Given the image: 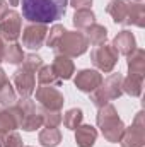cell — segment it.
Instances as JSON below:
<instances>
[{
    "label": "cell",
    "mask_w": 145,
    "mask_h": 147,
    "mask_svg": "<svg viewBox=\"0 0 145 147\" xmlns=\"http://www.w3.org/2000/svg\"><path fill=\"white\" fill-rule=\"evenodd\" d=\"M65 10L67 0H22V16L29 22H55L65 16Z\"/></svg>",
    "instance_id": "obj_1"
},
{
    "label": "cell",
    "mask_w": 145,
    "mask_h": 147,
    "mask_svg": "<svg viewBox=\"0 0 145 147\" xmlns=\"http://www.w3.org/2000/svg\"><path fill=\"white\" fill-rule=\"evenodd\" d=\"M106 12L113 17L116 24L121 26H145V5L133 0H111L106 7Z\"/></svg>",
    "instance_id": "obj_2"
},
{
    "label": "cell",
    "mask_w": 145,
    "mask_h": 147,
    "mask_svg": "<svg viewBox=\"0 0 145 147\" xmlns=\"http://www.w3.org/2000/svg\"><path fill=\"white\" fill-rule=\"evenodd\" d=\"M10 110L17 120V128H22L24 132H34L43 127V111L31 98H21L14 106H10Z\"/></svg>",
    "instance_id": "obj_3"
},
{
    "label": "cell",
    "mask_w": 145,
    "mask_h": 147,
    "mask_svg": "<svg viewBox=\"0 0 145 147\" xmlns=\"http://www.w3.org/2000/svg\"><path fill=\"white\" fill-rule=\"evenodd\" d=\"M96 121H97V128L101 130L103 137L108 142H113V144L119 142V139L123 135V130H125V123L118 116V111L111 103L97 108Z\"/></svg>",
    "instance_id": "obj_4"
},
{
    "label": "cell",
    "mask_w": 145,
    "mask_h": 147,
    "mask_svg": "<svg viewBox=\"0 0 145 147\" xmlns=\"http://www.w3.org/2000/svg\"><path fill=\"white\" fill-rule=\"evenodd\" d=\"M121 96H123V75L118 72L103 79L101 86L91 92V101L96 108H101Z\"/></svg>",
    "instance_id": "obj_5"
},
{
    "label": "cell",
    "mask_w": 145,
    "mask_h": 147,
    "mask_svg": "<svg viewBox=\"0 0 145 147\" xmlns=\"http://www.w3.org/2000/svg\"><path fill=\"white\" fill-rule=\"evenodd\" d=\"M87 48H89V41L82 31H65L53 50L56 55H65L68 58H73L84 55Z\"/></svg>",
    "instance_id": "obj_6"
},
{
    "label": "cell",
    "mask_w": 145,
    "mask_h": 147,
    "mask_svg": "<svg viewBox=\"0 0 145 147\" xmlns=\"http://www.w3.org/2000/svg\"><path fill=\"white\" fill-rule=\"evenodd\" d=\"M121 147H144L145 146V118L144 111H138L135 115L133 123L125 130L119 139Z\"/></svg>",
    "instance_id": "obj_7"
},
{
    "label": "cell",
    "mask_w": 145,
    "mask_h": 147,
    "mask_svg": "<svg viewBox=\"0 0 145 147\" xmlns=\"http://www.w3.org/2000/svg\"><path fill=\"white\" fill-rule=\"evenodd\" d=\"M118 53L114 51V48L111 45H97L92 48L91 51V60L94 63V67L99 70V72H104V74H109L113 72L114 65L118 63Z\"/></svg>",
    "instance_id": "obj_8"
},
{
    "label": "cell",
    "mask_w": 145,
    "mask_h": 147,
    "mask_svg": "<svg viewBox=\"0 0 145 147\" xmlns=\"http://www.w3.org/2000/svg\"><path fill=\"white\" fill-rule=\"evenodd\" d=\"M34 74H36V70L29 69L24 63L12 74V86L21 98H29L34 92V89H36V75Z\"/></svg>",
    "instance_id": "obj_9"
},
{
    "label": "cell",
    "mask_w": 145,
    "mask_h": 147,
    "mask_svg": "<svg viewBox=\"0 0 145 147\" xmlns=\"http://www.w3.org/2000/svg\"><path fill=\"white\" fill-rule=\"evenodd\" d=\"M36 101L41 105V110L62 111L65 98L62 91L55 86H39L36 89Z\"/></svg>",
    "instance_id": "obj_10"
},
{
    "label": "cell",
    "mask_w": 145,
    "mask_h": 147,
    "mask_svg": "<svg viewBox=\"0 0 145 147\" xmlns=\"http://www.w3.org/2000/svg\"><path fill=\"white\" fill-rule=\"evenodd\" d=\"M21 29H22V16L17 10L9 9V12L0 21V38L7 43H14L21 36Z\"/></svg>",
    "instance_id": "obj_11"
},
{
    "label": "cell",
    "mask_w": 145,
    "mask_h": 147,
    "mask_svg": "<svg viewBox=\"0 0 145 147\" xmlns=\"http://www.w3.org/2000/svg\"><path fill=\"white\" fill-rule=\"evenodd\" d=\"M46 34H48L46 24L29 22L22 31V45L29 50H39L46 39Z\"/></svg>",
    "instance_id": "obj_12"
},
{
    "label": "cell",
    "mask_w": 145,
    "mask_h": 147,
    "mask_svg": "<svg viewBox=\"0 0 145 147\" xmlns=\"http://www.w3.org/2000/svg\"><path fill=\"white\" fill-rule=\"evenodd\" d=\"M75 87L80 91V92H85V94H91L92 91H96L101 82H103V75L99 70H94V69H84L80 72H77L75 75Z\"/></svg>",
    "instance_id": "obj_13"
},
{
    "label": "cell",
    "mask_w": 145,
    "mask_h": 147,
    "mask_svg": "<svg viewBox=\"0 0 145 147\" xmlns=\"http://www.w3.org/2000/svg\"><path fill=\"white\" fill-rule=\"evenodd\" d=\"M111 46L114 48V51L118 53V55H125V57H128L135 48H137V39L133 36V33L132 31H119L116 36L113 38V43H111Z\"/></svg>",
    "instance_id": "obj_14"
},
{
    "label": "cell",
    "mask_w": 145,
    "mask_h": 147,
    "mask_svg": "<svg viewBox=\"0 0 145 147\" xmlns=\"http://www.w3.org/2000/svg\"><path fill=\"white\" fill-rule=\"evenodd\" d=\"M50 67H51V70L55 72V75L60 80H68V79H72V75L75 74L73 62L68 57H65V55H55L53 63Z\"/></svg>",
    "instance_id": "obj_15"
},
{
    "label": "cell",
    "mask_w": 145,
    "mask_h": 147,
    "mask_svg": "<svg viewBox=\"0 0 145 147\" xmlns=\"http://www.w3.org/2000/svg\"><path fill=\"white\" fill-rule=\"evenodd\" d=\"M97 139V130L89 123H80L75 128V142L79 147H94Z\"/></svg>",
    "instance_id": "obj_16"
},
{
    "label": "cell",
    "mask_w": 145,
    "mask_h": 147,
    "mask_svg": "<svg viewBox=\"0 0 145 147\" xmlns=\"http://www.w3.org/2000/svg\"><path fill=\"white\" fill-rule=\"evenodd\" d=\"M145 72V51L142 48H135L128 55V74L144 75Z\"/></svg>",
    "instance_id": "obj_17"
},
{
    "label": "cell",
    "mask_w": 145,
    "mask_h": 147,
    "mask_svg": "<svg viewBox=\"0 0 145 147\" xmlns=\"http://www.w3.org/2000/svg\"><path fill=\"white\" fill-rule=\"evenodd\" d=\"M144 89V75H132L128 74L126 77H123V92L132 96V98H138L142 94Z\"/></svg>",
    "instance_id": "obj_18"
},
{
    "label": "cell",
    "mask_w": 145,
    "mask_h": 147,
    "mask_svg": "<svg viewBox=\"0 0 145 147\" xmlns=\"http://www.w3.org/2000/svg\"><path fill=\"white\" fill-rule=\"evenodd\" d=\"M85 38H87L89 45H94V46L103 45V43H106V39H108V29H106L104 26L97 24V22H92V24L85 29Z\"/></svg>",
    "instance_id": "obj_19"
},
{
    "label": "cell",
    "mask_w": 145,
    "mask_h": 147,
    "mask_svg": "<svg viewBox=\"0 0 145 147\" xmlns=\"http://www.w3.org/2000/svg\"><path fill=\"white\" fill-rule=\"evenodd\" d=\"M38 140L43 147H56L62 142V132L58 128H50V127H44L39 135H38Z\"/></svg>",
    "instance_id": "obj_20"
},
{
    "label": "cell",
    "mask_w": 145,
    "mask_h": 147,
    "mask_svg": "<svg viewBox=\"0 0 145 147\" xmlns=\"http://www.w3.org/2000/svg\"><path fill=\"white\" fill-rule=\"evenodd\" d=\"M24 51H22V46L19 43H9L5 46V51H3V62H9L12 65H17V63H22L24 62Z\"/></svg>",
    "instance_id": "obj_21"
},
{
    "label": "cell",
    "mask_w": 145,
    "mask_h": 147,
    "mask_svg": "<svg viewBox=\"0 0 145 147\" xmlns=\"http://www.w3.org/2000/svg\"><path fill=\"white\" fill-rule=\"evenodd\" d=\"M73 26L80 31V29H87L92 22H96V16L91 9H80V10H75L72 19Z\"/></svg>",
    "instance_id": "obj_22"
},
{
    "label": "cell",
    "mask_w": 145,
    "mask_h": 147,
    "mask_svg": "<svg viewBox=\"0 0 145 147\" xmlns=\"http://www.w3.org/2000/svg\"><path fill=\"white\" fill-rule=\"evenodd\" d=\"M15 101H17V94L14 86L10 82H5L0 87V108H10L15 105Z\"/></svg>",
    "instance_id": "obj_23"
},
{
    "label": "cell",
    "mask_w": 145,
    "mask_h": 147,
    "mask_svg": "<svg viewBox=\"0 0 145 147\" xmlns=\"http://www.w3.org/2000/svg\"><path fill=\"white\" fill-rule=\"evenodd\" d=\"M36 74H38V82H39V86H55V87H58L60 82H62V80L55 75V72L51 70L50 65H43Z\"/></svg>",
    "instance_id": "obj_24"
},
{
    "label": "cell",
    "mask_w": 145,
    "mask_h": 147,
    "mask_svg": "<svg viewBox=\"0 0 145 147\" xmlns=\"http://www.w3.org/2000/svg\"><path fill=\"white\" fill-rule=\"evenodd\" d=\"M82 120H84V113L80 108H70L62 116V121H63L65 128H68V130H75L82 123Z\"/></svg>",
    "instance_id": "obj_25"
},
{
    "label": "cell",
    "mask_w": 145,
    "mask_h": 147,
    "mask_svg": "<svg viewBox=\"0 0 145 147\" xmlns=\"http://www.w3.org/2000/svg\"><path fill=\"white\" fill-rule=\"evenodd\" d=\"M17 128V120L10 108H0V134Z\"/></svg>",
    "instance_id": "obj_26"
},
{
    "label": "cell",
    "mask_w": 145,
    "mask_h": 147,
    "mask_svg": "<svg viewBox=\"0 0 145 147\" xmlns=\"http://www.w3.org/2000/svg\"><path fill=\"white\" fill-rule=\"evenodd\" d=\"M0 147H22V137L15 132H3L0 134Z\"/></svg>",
    "instance_id": "obj_27"
},
{
    "label": "cell",
    "mask_w": 145,
    "mask_h": 147,
    "mask_svg": "<svg viewBox=\"0 0 145 147\" xmlns=\"http://www.w3.org/2000/svg\"><path fill=\"white\" fill-rule=\"evenodd\" d=\"M43 111V125L50 128H56L62 123V111H50V110H41Z\"/></svg>",
    "instance_id": "obj_28"
},
{
    "label": "cell",
    "mask_w": 145,
    "mask_h": 147,
    "mask_svg": "<svg viewBox=\"0 0 145 147\" xmlns=\"http://www.w3.org/2000/svg\"><path fill=\"white\" fill-rule=\"evenodd\" d=\"M65 31H67V29H65L62 24H55V26L48 31V38L44 39V41H46V46L53 50V48L56 46V43L60 41V38H62V34H63Z\"/></svg>",
    "instance_id": "obj_29"
},
{
    "label": "cell",
    "mask_w": 145,
    "mask_h": 147,
    "mask_svg": "<svg viewBox=\"0 0 145 147\" xmlns=\"http://www.w3.org/2000/svg\"><path fill=\"white\" fill-rule=\"evenodd\" d=\"M24 65H28L29 69H33V70H39L44 63H43V58L39 57V55H34V53H29V55H26L24 57V62H22Z\"/></svg>",
    "instance_id": "obj_30"
},
{
    "label": "cell",
    "mask_w": 145,
    "mask_h": 147,
    "mask_svg": "<svg viewBox=\"0 0 145 147\" xmlns=\"http://www.w3.org/2000/svg\"><path fill=\"white\" fill-rule=\"evenodd\" d=\"M70 5H72L75 10H80V9H91L92 0H70Z\"/></svg>",
    "instance_id": "obj_31"
},
{
    "label": "cell",
    "mask_w": 145,
    "mask_h": 147,
    "mask_svg": "<svg viewBox=\"0 0 145 147\" xmlns=\"http://www.w3.org/2000/svg\"><path fill=\"white\" fill-rule=\"evenodd\" d=\"M7 12H9V5H7V2H5V0H0V21H2V17H3Z\"/></svg>",
    "instance_id": "obj_32"
},
{
    "label": "cell",
    "mask_w": 145,
    "mask_h": 147,
    "mask_svg": "<svg viewBox=\"0 0 145 147\" xmlns=\"http://www.w3.org/2000/svg\"><path fill=\"white\" fill-rule=\"evenodd\" d=\"M5 82H9V79H7V75H5V72H3V69L0 67V87H2Z\"/></svg>",
    "instance_id": "obj_33"
},
{
    "label": "cell",
    "mask_w": 145,
    "mask_h": 147,
    "mask_svg": "<svg viewBox=\"0 0 145 147\" xmlns=\"http://www.w3.org/2000/svg\"><path fill=\"white\" fill-rule=\"evenodd\" d=\"M3 51H5V45H3V39L0 38V62H3Z\"/></svg>",
    "instance_id": "obj_34"
},
{
    "label": "cell",
    "mask_w": 145,
    "mask_h": 147,
    "mask_svg": "<svg viewBox=\"0 0 145 147\" xmlns=\"http://www.w3.org/2000/svg\"><path fill=\"white\" fill-rule=\"evenodd\" d=\"M10 5H19V0H7Z\"/></svg>",
    "instance_id": "obj_35"
},
{
    "label": "cell",
    "mask_w": 145,
    "mask_h": 147,
    "mask_svg": "<svg viewBox=\"0 0 145 147\" xmlns=\"http://www.w3.org/2000/svg\"><path fill=\"white\" fill-rule=\"evenodd\" d=\"M133 2H142V0H133Z\"/></svg>",
    "instance_id": "obj_36"
},
{
    "label": "cell",
    "mask_w": 145,
    "mask_h": 147,
    "mask_svg": "<svg viewBox=\"0 0 145 147\" xmlns=\"http://www.w3.org/2000/svg\"><path fill=\"white\" fill-rule=\"evenodd\" d=\"M22 147H31V146H22Z\"/></svg>",
    "instance_id": "obj_37"
}]
</instances>
